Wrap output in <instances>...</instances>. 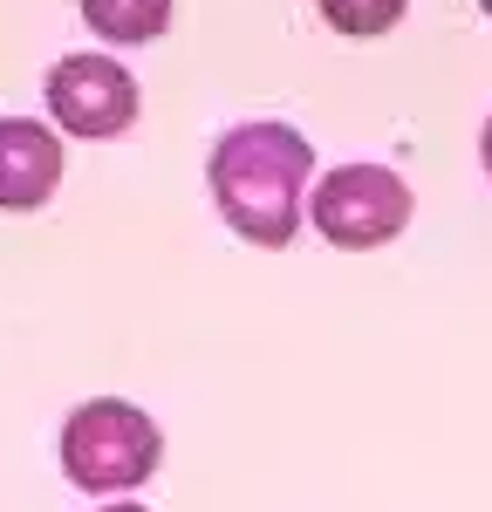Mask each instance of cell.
<instances>
[{
    "label": "cell",
    "mask_w": 492,
    "mask_h": 512,
    "mask_svg": "<svg viewBox=\"0 0 492 512\" xmlns=\"http://www.w3.org/2000/svg\"><path fill=\"white\" fill-rule=\"evenodd\" d=\"M212 198L226 226L253 246H287L301 226V185L315 171V151L294 123H240L212 144Z\"/></svg>",
    "instance_id": "1"
},
{
    "label": "cell",
    "mask_w": 492,
    "mask_h": 512,
    "mask_svg": "<svg viewBox=\"0 0 492 512\" xmlns=\"http://www.w3.org/2000/svg\"><path fill=\"white\" fill-rule=\"evenodd\" d=\"M158 451H164L158 424L137 403H123V396H96V403H82L62 424V472L76 478L82 492H130V485H144L158 472Z\"/></svg>",
    "instance_id": "2"
},
{
    "label": "cell",
    "mask_w": 492,
    "mask_h": 512,
    "mask_svg": "<svg viewBox=\"0 0 492 512\" xmlns=\"http://www.w3.org/2000/svg\"><path fill=\"white\" fill-rule=\"evenodd\" d=\"M308 212H315L328 246L363 253V246H383V239H397L410 226V192H404V178L383 171V164H342V171H328L315 185Z\"/></svg>",
    "instance_id": "3"
},
{
    "label": "cell",
    "mask_w": 492,
    "mask_h": 512,
    "mask_svg": "<svg viewBox=\"0 0 492 512\" xmlns=\"http://www.w3.org/2000/svg\"><path fill=\"white\" fill-rule=\"evenodd\" d=\"M48 117L76 137H117L137 117V82L110 55H69L48 69Z\"/></svg>",
    "instance_id": "4"
},
{
    "label": "cell",
    "mask_w": 492,
    "mask_h": 512,
    "mask_svg": "<svg viewBox=\"0 0 492 512\" xmlns=\"http://www.w3.org/2000/svg\"><path fill=\"white\" fill-rule=\"evenodd\" d=\"M62 185V144L48 123L7 117L0 123V205L7 212H35L41 198Z\"/></svg>",
    "instance_id": "5"
},
{
    "label": "cell",
    "mask_w": 492,
    "mask_h": 512,
    "mask_svg": "<svg viewBox=\"0 0 492 512\" xmlns=\"http://www.w3.org/2000/svg\"><path fill=\"white\" fill-rule=\"evenodd\" d=\"M82 21L103 41H158L171 21V0H82Z\"/></svg>",
    "instance_id": "6"
},
{
    "label": "cell",
    "mask_w": 492,
    "mask_h": 512,
    "mask_svg": "<svg viewBox=\"0 0 492 512\" xmlns=\"http://www.w3.org/2000/svg\"><path fill=\"white\" fill-rule=\"evenodd\" d=\"M315 7H322V21L335 35H383L404 14V0H315Z\"/></svg>",
    "instance_id": "7"
},
{
    "label": "cell",
    "mask_w": 492,
    "mask_h": 512,
    "mask_svg": "<svg viewBox=\"0 0 492 512\" xmlns=\"http://www.w3.org/2000/svg\"><path fill=\"white\" fill-rule=\"evenodd\" d=\"M479 151H486V171H492V117H486V137H479Z\"/></svg>",
    "instance_id": "8"
},
{
    "label": "cell",
    "mask_w": 492,
    "mask_h": 512,
    "mask_svg": "<svg viewBox=\"0 0 492 512\" xmlns=\"http://www.w3.org/2000/svg\"><path fill=\"white\" fill-rule=\"evenodd\" d=\"M103 512H144V506H103Z\"/></svg>",
    "instance_id": "9"
},
{
    "label": "cell",
    "mask_w": 492,
    "mask_h": 512,
    "mask_svg": "<svg viewBox=\"0 0 492 512\" xmlns=\"http://www.w3.org/2000/svg\"><path fill=\"white\" fill-rule=\"evenodd\" d=\"M479 7H486V14H492V0H479Z\"/></svg>",
    "instance_id": "10"
}]
</instances>
